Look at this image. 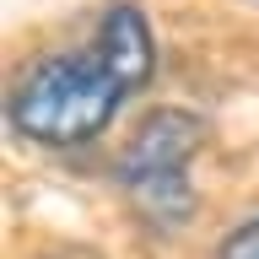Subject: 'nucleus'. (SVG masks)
<instances>
[{"instance_id": "nucleus-5", "label": "nucleus", "mask_w": 259, "mask_h": 259, "mask_svg": "<svg viewBox=\"0 0 259 259\" xmlns=\"http://www.w3.org/2000/svg\"><path fill=\"white\" fill-rule=\"evenodd\" d=\"M248 6H259V0H248Z\"/></svg>"}, {"instance_id": "nucleus-1", "label": "nucleus", "mask_w": 259, "mask_h": 259, "mask_svg": "<svg viewBox=\"0 0 259 259\" xmlns=\"http://www.w3.org/2000/svg\"><path fill=\"white\" fill-rule=\"evenodd\" d=\"M157 76V32L135 0H108L87 44L60 49L16 76L6 92V124L44 151H76L97 141Z\"/></svg>"}, {"instance_id": "nucleus-3", "label": "nucleus", "mask_w": 259, "mask_h": 259, "mask_svg": "<svg viewBox=\"0 0 259 259\" xmlns=\"http://www.w3.org/2000/svg\"><path fill=\"white\" fill-rule=\"evenodd\" d=\"M216 259H259V210L243 216V222L216 243Z\"/></svg>"}, {"instance_id": "nucleus-4", "label": "nucleus", "mask_w": 259, "mask_h": 259, "mask_svg": "<svg viewBox=\"0 0 259 259\" xmlns=\"http://www.w3.org/2000/svg\"><path fill=\"white\" fill-rule=\"evenodd\" d=\"M76 259H92V254H76Z\"/></svg>"}, {"instance_id": "nucleus-2", "label": "nucleus", "mask_w": 259, "mask_h": 259, "mask_svg": "<svg viewBox=\"0 0 259 259\" xmlns=\"http://www.w3.org/2000/svg\"><path fill=\"white\" fill-rule=\"evenodd\" d=\"M205 151V119L194 108H151L141 124L130 130L124 151L113 157V178L124 200L135 205L151 232H178L194 216V184L189 162Z\"/></svg>"}]
</instances>
